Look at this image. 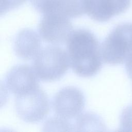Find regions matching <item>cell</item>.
I'll use <instances>...</instances> for the list:
<instances>
[{
  "label": "cell",
  "mask_w": 132,
  "mask_h": 132,
  "mask_svg": "<svg viewBox=\"0 0 132 132\" xmlns=\"http://www.w3.org/2000/svg\"><path fill=\"white\" fill-rule=\"evenodd\" d=\"M70 67L77 75L92 77L102 67L101 45L90 30L77 29L72 32L67 41Z\"/></svg>",
  "instance_id": "6da1fadb"
},
{
  "label": "cell",
  "mask_w": 132,
  "mask_h": 132,
  "mask_svg": "<svg viewBox=\"0 0 132 132\" xmlns=\"http://www.w3.org/2000/svg\"><path fill=\"white\" fill-rule=\"evenodd\" d=\"M55 45L43 48L34 58L32 68L42 81H53L60 79L70 66L68 53Z\"/></svg>",
  "instance_id": "7a4b0ae2"
},
{
  "label": "cell",
  "mask_w": 132,
  "mask_h": 132,
  "mask_svg": "<svg viewBox=\"0 0 132 132\" xmlns=\"http://www.w3.org/2000/svg\"><path fill=\"white\" fill-rule=\"evenodd\" d=\"M103 61L110 64L123 63L132 53V23L115 26L101 45Z\"/></svg>",
  "instance_id": "3957f363"
},
{
  "label": "cell",
  "mask_w": 132,
  "mask_h": 132,
  "mask_svg": "<svg viewBox=\"0 0 132 132\" xmlns=\"http://www.w3.org/2000/svg\"><path fill=\"white\" fill-rule=\"evenodd\" d=\"M14 107L19 118L27 123L43 120L50 109L46 93L39 86L25 93L15 95Z\"/></svg>",
  "instance_id": "277c9868"
},
{
  "label": "cell",
  "mask_w": 132,
  "mask_h": 132,
  "mask_svg": "<svg viewBox=\"0 0 132 132\" xmlns=\"http://www.w3.org/2000/svg\"><path fill=\"white\" fill-rule=\"evenodd\" d=\"M38 30L44 41L59 45L67 42L73 31V25L68 17L58 13H51L43 15Z\"/></svg>",
  "instance_id": "5b68a950"
},
{
  "label": "cell",
  "mask_w": 132,
  "mask_h": 132,
  "mask_svg": "<svg viewBox=\"0 0 132 132\" xmlns=\"http://www.w3.org/2000/svg\"><path fill=\"white\" fill-rule=\"evenodd\" d=\"M85 98L78 88L68 86L60 90L55 95L52 107L56 115L69 120L77 117L84 109Z\"/></svg>",
  "instance_id": "8992f818"
},
{
  "label": "cell",
  "mask_w": 132,
  "mask_h": 132,
  "mask_svg": "<svg viewBox=\"0 0 132 132\" xmlns=\"http://www.w3.org/2000/svg\"><path fill=\"white\" fill-rule=\"evenodd\" d=\"M5 82L9 91L15 95L25 93L39 86L38 78L33 68L27 64L12 67L6 74Z\"/></svg>",
  "instance_id": "52a82bcc"
},
{
  "label": "cell",
  "mask_w": 132,
  "mask_h": 132,
  "mask_svg": "<svg viewBox=\"0 0 132 132\" xmlns=\"http://www.w3.org/2000/svg\"><path fill=\"white\" fill-rule=\"evenodd\" d=\"M131 1L86 0V13L97 22H107L125 12L130 7Z\"/></svg>",
  "instance_id": "ba28073f"
},
{
  "label": "cell",
  "mask_w": 132,
  "mask_h": 132,
  "mask_svg": "<svg viewBox=\"0 0 132 132\" xmlns=\"http://www.w3.org/2000/svg\"><path fill=\"white\" fill-rule=\"evenodd\" d=\"M39 36L34 30L28 28L20 30L14 43V51L16 56L23 60L34 58L41 50Z\"/></svg>",
  "instance_id": "9c48e42d"
},
{
  "label": "cell",
  "mask_w": 132,
  "mask_h": 132,
  "mask_svg": "<svg viewBox=\"0 0 132 132\" xmlns=\"http://www.w3.org/2000/svg\"><path fill=\"white\" fill-rule=\"evenodd\" d=\"M86 0H60L58 13L76 18L86 13Z\"/></svg>",
  "instance_id": "30bf717a"
},
{
  "label": "cell",
  "mask_w": 132,
  "mask_h": 132,
  "mask_svg": "<svg viewBox=\"0 0 132 132\" xmlns=\"http://www.w3.org/2000/svg\"><path fill=\"white\" fill-rule=\"evenodd\" d=\"M74 128L77 131H81L82 128H105L100 118L93 113H85L77 117Z\"/></svg>",
  "instance_id": "8fae6325"
},
{
  "label": "cell",
  "mask_w": 132,
  "mask_h": 132,
  "mask_svg": "<svg viewBox=\"0 0 132 132\" xmlns=\"http://www.w3.org/2000/svg\"><path fill=\"white\" fill-rule=\"evenodd\" d=\"M30 2L36 11L44 15L58 13L60 0H30Z\"/></svg>",
  "instance_id": "7c38bea8"
},
{
  "label": "cell",
  "mask_w": 132,
  "mask_h": 132,
  "mask_svg": "<svg viewBox=\"0 0 132 132\" xmlns=\"http://www.w3.org/2000/svg\"><path fill=\"white\" fill-rule=\"evenodd\" d=\"M120 130L132 131V105L124 108L120 115Z\"/></svg>",
  "instance_id": "4fadbf2b"
},
{
  "label": "cell",
  "mask_w": 132,
  "mask_h": 132,
  "mask_svg": "<svg viewBox=\"0 0 132 132\" xmlns=\"http://www.w3.org/2000/svg\"><path fill=\"white\" fill-rule=\"evenodd\" d=\"M26 1V0H1V15L5 14L20 7Z\"/></svg>",
  "instance_id": "5bb4252c"
},
{
  "label": "cell",
  "mask_w": 132,
  "mask_h": 132,
  "mask_svg": "<svg viewBox=\"0 0 132 132\" xmlns=\"http://www.w3.org/2000/svg\"><path fill=\"white\" fill-rule=\"evenodd\" d=\"M125 70L127 75L132 80V53L125 60Z\"/></svg>",
  "instance_id": "9a60e30c"
}]
</instances>
